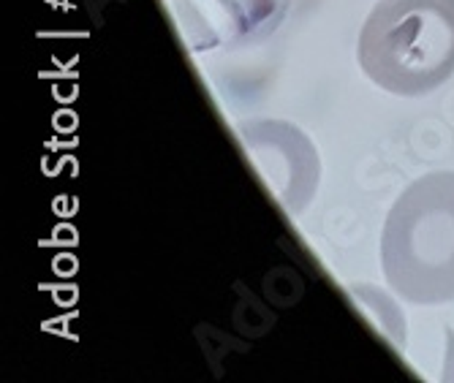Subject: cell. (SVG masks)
I'll list each match as a JSON object with an SVG mask.
<instances>
[{
	"instance_id": "cell-1",
	"label": "cell",
	"mask_w": 454,
	"mask_h": 383,
	"mask_svg": "<svg viewBox=\"0 0 454 383\" xmlns=\"http://www.w3.org/2000/svg\"><path fill=\"white\" fill-rule=\"evenodd\" d=\"M381 270L411 305L454 302V172L417 177L389 207Z\"/></svg>"
},
{
	"instance_id": "cell-2",
	"label": "cell",
	"mask_w": 454,
	"mask_h": 383,
	"mask_svg": "<svg viewBox=\"0 0 454 383\" xmlns=\"http://www.w3.org/2000/svg\"><path fill=\"white\" fill-rule=\"evenodd\" d=\"M356 63L400 98L443 88L454 76V9L446 0H379L359 30Z\"/></svg>"
},
{
	"instance_id": "cell-3",
	"label": "cell",
	"mask_w": 454,
	"mask_h": 383,
	"mask_svg": "<svg viewBox=\"0 0 454 383\" xmlns=\"http://www.w3.org/2000/svg\"><path fill=\"white\" fill-rule=\"evenodd\" d=\"M234 137L278 207L302 215L321 183V158L308 134L286 120H242Z\"/></svg>"
},
{
	"instance_id": "cell-4",
	"label": "cell",
	"mask_w": 454,
	"mask_h": 383,
	"mask_svg": "<svg viewBox=\"0 0 454 383\" xmlns=\"http://www.w3.org/2000/svg\"><path fill=\"white\" fill-rule=\"evenodd\" d=\"M191 52L245 50L267 41L286 20L292 0H167Z\"/></svg>"
},
{
	"instance_id": "cell-5",
	"label": "cell",
	"mask_w": 454,
	"mask_h": 383,
	"mask_svg": "<svg viewBox=\"0 0 454 383\" xmlns=\"http://www.w3.org/2000/svg\"><path fill=\"white\" fill-rule=\"evenodd\" d=\"M446 4H449V6H451V9H454V0H446Z\"/></svg>"
}]
</instances>
